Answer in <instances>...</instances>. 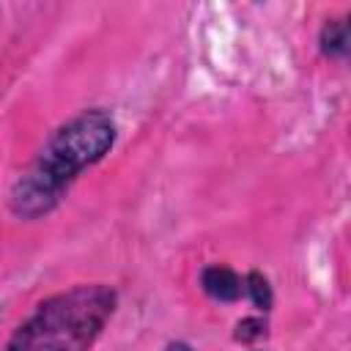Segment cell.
Segmentation results:
<instances>
[{"instance_id": "6da1fadb", "label": "cell", "mask_w": 351, "mask_h": 351, "mask_svg": "<svg viewBox=\"0 0 351 351\" xmlns=\"http://www.w3.org/2000/svg\"><path fill=\"white\" fill-rule=\"evenodd\" d=\"M118 126L104 107H90L60 123L38 148L36 159L8 189V211L16 219L47 217L69 192L74 178L101 162L115 145Z\"/></svg>"}, {"instance_id": "7a4b0ae2", "label": "cell", "mask_w": 351, "mask_h": 351, "mask_svg": "<svg viewBox=\"0 0 351 351\" xmlns=\"http://www.w3.org/2000/svg\"><path fill=\"white\" fill-rule=\"evenodd\" d=\"M115 307L118 293L104 282L52 293L14 329L5 351H90Z\"/></svg>"}, {"instance_id": "3957f363", "label": "cell", "mask_w": 351, "mask_h": 351, "mask_svg": "<svg viewBox=\"0 0 351 351\" xmlns=\"http://www.w3.org/2000/svg\"><path fill=\"white\" fill-rule=\"evenodd\" d=\"M200 288L217 302H239L244 296V277L230 266L214 263L200 271Z\"/></svg>"}, {"instance_id": "277c9868", "label": "cell", "mask_w": 351, "mask_h": 351, "mask_svg": "<svg viewBox=\"0 0 351 351\" xmlns=\"http://www.w3.org/2000/svg\"><path fill=\"white\" fill-rule=\"evenodd\" d=\"M318 47H321V52L326 58L343 60L348 55V22H346V16L324 22V27L318 33Z\"/></svg>"}, {"instance_id": "5b68a950", "label": "cell", "mask_w": 351, "mask_h": 351, "mask_svg": "<svg viewBox=\"0 0 351 351\" xmlns=\"http://www.w3.org/2000/svg\"><path fill=\"white\" fill-rule=\"evenodd\" d=\"M244 296L252 302V307L258 313H269L271 310V302H274L269 277L261 274V271H247L244 274Z\"/></svg>"}, {"instance_id": "8992f818", "label": "cell", "mask_w": 351, "mask_h": 351, "mask_svg": "<svg viewBox=\"0 0 351 351\" xmlns=\"http://www.w3.org/2000/svg\"><path fill=\"white\" fill-rule=\"evenodd\" d=\"M233 337H236L239 343H247V346L255 343V340H261V337H266V318H261V315L241 318V321L236 324Z\"/></svg>"}, {"instance_id": "52a82bcc", "label": "cell", "mask_w": 351, "mask_h": 351, "mask_svg": "<svg viewBox=\"0 0 351 351\" xmlns=\"http://www.w3.org/2000/svg\"><path fill=\"white\" fill-rule=\"evenodd\" d=\"M165 351H195V348L189 343H184V340H173V343L165 346Z\"/></svg>"}]
</instances>
